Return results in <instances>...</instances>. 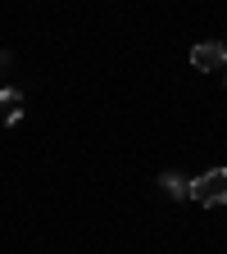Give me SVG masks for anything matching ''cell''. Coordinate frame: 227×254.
I'll use <instances>...</instances> for the list:
<instances>
[{
  "mask_svg": "<svg viewBox=\"0 0 227 254\" xmlns=\"http://www.w3.org/2000/svg\"><path fill=\"white\" fill-rule=\"evenodd\" d=\"M159 186H164L173 200H186V195H191V177H186V173H164V177H159Z\"/></svg>",
  "mask_w": 227,
  "mask_h": 254,
  "instance_id": "obj_4",
  "label": "cell"
},
{
  "mask_svg": "<svg viewBox=\"0 0 227 254\" xmlns=\"http://www.w3.org/2000/svg\"><path fill=\"white\" fill-rule=\"evenodd\" d=\"M191 64H196L200 73H218L223 64H227V50L214 46V41H200V46H191Z\"/></svg>",
  "mask_w": 227,
  "mask_h": 254,
  "instance_id": "obj_2",
  "label": "cell"
},
{
  "mask_svg": "<svg viewBox=\"0 0 227 254\" xmlns=\"http://www.w3.org/2000/svg\"><path fill=\"white\" fill-rule=\"evenodd\" d=\"M191 200H200V204H227V168H209L200 177H191Z\"/></svg>",
  "mask_w": 227,
  "mask_h": 254,
  "instance_id": "obj_1",
  "label": "cell"
},
{
  "mask_svg": "<svg viewBox=\"0 0 227 254\" xmlns=\"http://www.w3.org/2000/svg\"><path fill=\"white\" fill-rule=\"evenodd\" d=\"M223 50H227V46H223Z\"/></svg>",
  "mask_w": 227,
  "mask_h": 254,
  "instance_id": "obj_6",
  "label": "cell"
},
{
  "mask_svg": "<svg viewBox=\"0 0 227 254\" xmlns=\"http://www.w3.org/2000/svg\"><path fill=\"white\" fill-rule=\"evenodd\" d=\"M0 91H5V82H0Z\"/></svg>",
  "mask_w": 227,
  "mask_h": 254,
  "instance_id": "obj_5",
  "label": "cell"
},
{
  "mask_svg": "<svg viewBox=\"0 0 227 254\" xmlns=\"http://www.w3.org/2000/svg\"><path fill=\"white\" fill-rule=\"evenodd\" d=\"M0 118H5V123L23 118V91H0Z\"/></svg>",
  "mask_w": 227,
  "mask_h": 254,
  "instance_id": "obj_3",
  "label": "cell"
}]
</instances>
